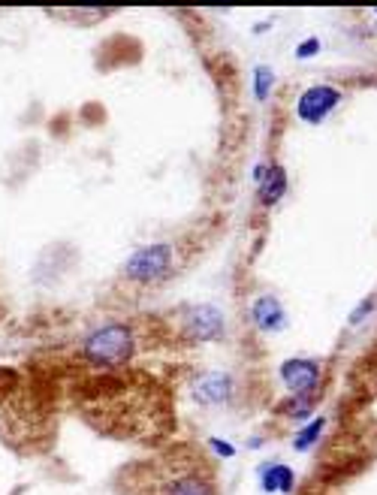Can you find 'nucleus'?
Segmentation results:
<instances>
[{"label": "nucleus", "instance_id": "nucleus-6", "mask_svg": "<svg viewBox=\"0 0 377 495\" xmlns=\"http://www.w3.org/2000/svg\"><path fill=\"white\" fill-rule=\"evenodd\" d=\"M230 396H233V378L223 375V371H209V375L196 378L193 402L212 408V405H226Z\"/></svg>", "mask_w": 377, "mask_h": 495}, {"label": "nucleus", "instance_id": "nucleus-9", "mask_svg": "<svg viewBox=\"0 0 377 495\" xmlns=\"http://www.w3.org/2000/svg\"><path fill=\"white\" fill-rule=\"evenodd\" d=\"M260 487H263V492H269V495H275V492L287 495V492H293V487H296V474L284 462H269V465H263V469H260Z\"/></svg>", "mask_w": 377, "mask_h": 495}, {"label": "nucleus", "instance_id": "nucleus-3", "mask_svg": "<svg viewBox=\"0 0 377 495\" xmlns=\"http://www.w3.org/2000/svg\"><path fill=\"white\" fill-rule=\"evenodd\" d=\"M169 260H173V248L157 242V245H145L130 257L127 266H124V275L130 281H139V284H151L157 278H164L166 269H169Z\"/></svg>", "mask_w": 377, "mask_h": 495}, {"label": "nucleus", "instance_id": "nucleus-8", "mask_svg": "<svg viewBox=\"0 0 377 495\" xmlns=\"http://www.w3.org/2000/svg\"><path fill=\"white\" fill-rule=\"evenodd\" d=\"M251 318L257 323V329H263V332H278V329H284V323H287L284 306H281L275 297H260L253 302Z\"/></svg>", "mask_w": 377, "mask_h": 495}, {"label": "nucleus", "instance_id": "nucleus-12", "mask_svg": "<svg viewBox=\"0 0 377 495\" xmlns=\"http://www.w3.org/2000/svg\"><path fill=\"white\" fill-rule=\"evenodd\" d=\"M272 85H275V73H272L269 66H257V70H253V97L266 100L272 94Z\"/></svg>", "mask_w": 377, "mask_h": 495}, {"label": "nucleus", "instance_id": "nucleus-4", "mask_svg": "<svg viewBox=\"0 0 377 495\" xmlns=\"http://www.w3.org/2000/svg\"><path fill=\"white\" fill-rule=\"evenodd\" d=\"M338 100H342V91L332 88V85H314V88L302 91V97L296 103V116L308 124H320L338 106Z\"/></svg>", "mask_w": 377, "mask_h": 495}, {"label": "nucleus", "instance_id": "nucleus-7", "mask_svg": "<svg viewBox=\"0 0 377 495\" xmlns=\"http://www.w3.org/2000/svg\"><path fill=\"white\" fill-rule=\"evenodd\" d=\"M257 178H260V199L266 206H275L278 199L287 194V173H284V167L263 164L257 169Z\"/></svg>", "mask_w": 377, "mask_h": 495}, {"label": "nucleus", "instance_id": "nucleus-1", "mask_svg": "<svg viewBox=\"0 0 377 495\" xmlns=\"http://www.w3.org/2000/svg\"><path fill=\"white\" fill-rule=\"evenodd\" d=\"M124 495H218L214 478L203 460L193 456H160L154 462H139L118 478Z\"/></svg>", "mask_w": 377, "mask_h": 495}, {"label": "nucleus", "instance_id": "nucleus-5", "mask_svg": "<svg viewBox=\"0 0 377 495\" xmlns=\"http://www.w3.org/2000/svg\"><path fill=\"white\" fill-rule=\"evenodd\" d=\"M281 380H284L287 389L296 399H308L320 384V366L314 359H302V357L287 359V363L281 366Z\"/></svg>", "mask_w": 377, "mask_h": 495}, {"label": "nucleus", "instance_id": "nucleus-14", "mask_svg": "<svg viewBox=\"0 0 377 495\" xmlns=\"http://www.w3.org/2000/svg\"><path fill=\"white\" fill-rule=\"evenodd\" d=\"M317 52H320V40H305V43H302L299 49H296V58H299V61H305V58H311V55H317Z\"/></svg>", "mask_w": 377, "mask_h": 495}, {"label": "nucleus", "instance_id": "nucleus-2", "mask_svg": "<svg viewBox=\"0 0 377 495\" xmlns=\"http://www.w3.org/2000/svg\"><path fill=\"white\" fill-rule=\"evenodd\" d=\"M136 338L121 323H106L97 332H91L84 341V359L94 366H121L134 357Z\"/></svg>", "mask_w": 377, "mask_h": 495}, {"label": "nucleus", "instance_id": "nucleus-11", "mask_svg": "<svg viewBox=\"0 0 377 495\" xmlns=\"http://www.w3.org/2000/svg\"><path fill=\"white\" fill-rule=\"evenodd\" d=\"M323 417H317L314 423H308L305 429H299V435L293 438V450H299V453H308L311 447H314V441L320 438V432H323Z\"/></svg>", "mask_w": 377, "mask_h": 495}, {"label": "nucleus", "instance_id": "nucleus-10", "mask_svg": "<svg viewBox=\"0 0 377 495\" xmlns=\"http://www.w3.org/2000/svg\"><path fill=\"white\" fill-rule=\"evenodd\" d=\"M191 320V332L196 338H221L223 332V314L214 306H196L187 314Z\"/></svg>", "mask_w": 377, "mask_h": 495}, {"label": "nucleus", "instance_id": "nucleus-13", "mask_svg": "<svg viewBox=\"0 0 377 495\" xmlns=\"http://www.w3.org/2000/svg\"><path fill=\"white\" fill-rule=\"evenodd\" d=\"M209 444H212V450L221 456V460H233V456H235V447L230 441H223V438H212Z\"/></svg>", "mask_w": 377, "mask_h": 495}]
</instances>
